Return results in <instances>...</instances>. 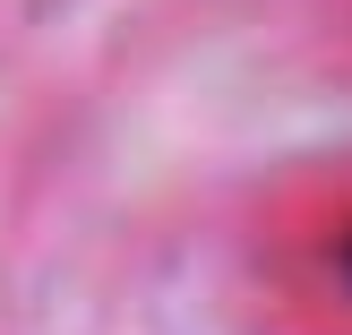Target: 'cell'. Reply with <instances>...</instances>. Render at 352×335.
<instances>
[{
  "label": "cell",
  "mask_w": 352,
  "mask_h": 335,
  "mask_svg": "<svg viewBox=\"0 0 352 335\" xmlns=\"http://www.w3.org/2000/svg\"><path fill=\"white\" fill-rule=\"evenodd\" d=\"M336 275H344V284H352V233H344V250H336Z\"/></svg>",
  "instance_id": "1"
}]
</instances>
